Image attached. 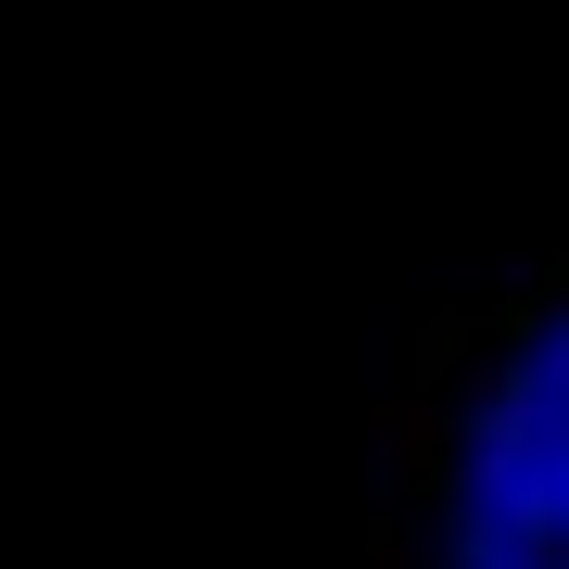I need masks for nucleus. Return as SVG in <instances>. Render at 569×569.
Masks as SVG:
<instances>
[{
	"label": "nucleus",
	"mask_w": 569,
	"mask_h": 569,
	"mask_svg": "<svg viewBox=\"0 0 569 569\" xmlns=\"http://www.w3.org/2000/svg\"><path fill=\"white\" fill-rule=\"evenodd\" d=\"M456 569H569V317L531 329L468 418Z\"/></svg>",
	"instance_id": "obj_1"
}]
</instances>
